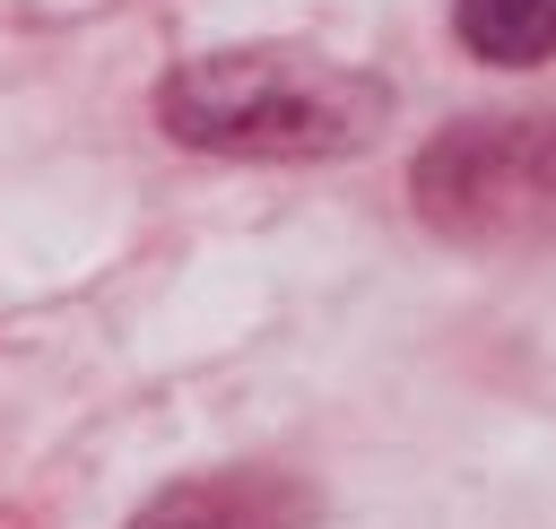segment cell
Here are the masks:
<instances>
[{"label": "cell", "mask_w": 556, "mask_h": 529, "mask_svg": "<svg viewBox=\"0 0 556 529\" xmlns=\"http://www.w3.org/2000/svg\"><path fill=\"white\" fill-rule=\"evenodd\" d=\"M313 486L287 468H200L156 486L130 529H313Z\"/></svg>", "instance_id": "3957f363"}, {"label": "cell", "mask_w": 556, "mask_h": 529, "mask_svg": "<svg viewBox=\"0 0 556 529\" xmlns=\"http://www.w3.org/2000/svg\"><path fill=\"white\" fill-rule=\"evenodd\" d=\"M417 217L469 251H539L556 243V113H478L452 121L417 173Z\"/></svg>", "instance_id": "7a4b0ae2"}, {"label": "cell", "mask_w": 556, "mask_h": 529, "mask_svg": "<svg viewBox=\"0 0 556 529\" xmlns=\"http://www.w3.org/2000/svg\"><path fill=\"white\" fill-rule=\"evenodd\" d=\"M165 139L200 156H243V165H321L356 156L391 121V87L356 61L304 52V43H235L165 69L156 87Z\"/></svg>", "instance_id": "6da1fadb"}, {"label": "cell", "mask_w": 556, "mask_h": 529, "mask_svg": "<svg viewBox=\"0 0 556 529\" xmlns=\"http://www.w3.org/2000/svg\"><path fill=\"white\" fill-rule=\"evenodd\" d=\"M452 26L495 69H530L556 52V0H452Z\"/></svg>", "instance_id": "277c9868"}]
</instances>
